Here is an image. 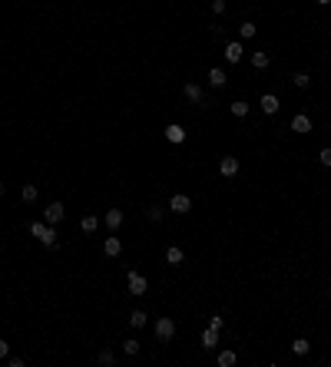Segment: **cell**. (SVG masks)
<instances>
[{"instance_id": "cell-1", "label": "cell", "mask_w": 331, "mask_h": 367, "mask_svg": "<svg viewBox=\"0 0 331 367\" xmlns=\"http://www.w3.org/2000/svg\"><path fill=\"white\" fill-rule=\"evenodd\" d=\"M126 285H129V294H136V298H143L146 294V288H149V281L139 271H129L126 275Z\"/></svg>"}, {"instance_id": "cell-2", "label": "cell", "mask_w": 331, "mask_h": 367, "mask_svg": "<svg viewBox=\"0 0 331 367\" xmlns=\"http://www.w3.org/2000/svg\"><path fill=\"white\" fill-rule=\"evenodd\" d=\"M156 337H159V341H172V337H176V321H172V318H159V321H156Z\"/></svg>"}, {"instance_id": "cell-3", "label": "cell", "mask_w": 331, "mask_h": 367, "mask_svg": "<svg viewBox=\"0 0 331 367\" xmlns=\"http://www.w3.org/2000/svg\"><path fill=\"white\" fill-rule=\"evenodd\" d=\"M63 215H66V212H63V205L60 202H50L47 208H43V222H47V225H60Z\"/></svg>"}, {"instance_id": "cell-4", "label": "cell", "mask_w": 331, "mask_h": 367, "mask_svg": "<svg viewBox=\"0 0 331 367\" xmlns=\"http://www.w3.org/2000/svg\"><path fill=\"white\" fill-rule=\"evenodd\" d=\"M189 208H192V199H189V195H182V192H179V195H172V202H169V212H176V215H185Z\"/></svg>"}, {"instance_id": "cell-5", "label": "cell", "mask_w": 331, "mask_h": 367, "mask_svg": "<svg viewBox=\"0 0 331 367\" xmlns=\"http://www.w3.org/2000/svg\"><path fill=\"white\" fill-rule=\"evenodd\" d=\"M292 129L298 132V136H308V132H312V119H308L305 112H295L292 116Z\"/></svg>"}, {"instance_id": "cell-6", "label": "cell", "mask_w": 331, "mask_h": 367, "mask_svg": "<svg viewBox=\"0 0 331 367\" xmlns=\"http://www.w3.org/2000/svg\"><path fill=\"white\" fill-rule=\"evenodd\" d=\"M166 139H169L172 146H179V143H185V129L179 126V123H169V126H166Z\"/></svg>"}, {"instance_id": "cell-7", "label": "cell", "mask_w": 331, "mask_h": 367, "mask_svg": "<svg viewBox=\"0 0 331 367\" xmlns=\"http://www.w3.org/2000/svg\"><path fill=\"white\" fill-rule=\"evenodd\" d=\"M242 53H245V47H242L239 40L225 43V60H229V63H242Z\"/></svg>"}, {"instance_id": "cell-8", "label": "cell", "mask_w": 331, "mask_h": 367, "mask_svg": "<svg viewBox=\"0 0 331 367\" xmlns=\"http://www.w3.org/2000/svg\"><path fill=\"white\" fill-rule=\"evenodd\" d=\"M182 93H185V99H189V103H202V99H205V93H202V86H199V83H185Z\"/></svg>"}, {"instance_id": "cell-9", "label": "cell", "mask_w": 331, "mask_h": 367, "mask_svg": "<svg viewBox=\"0 0 331 367\" xmlns=\"http://www.w3.org/2000/svg\"><path fill=\"white\" fill-rule=\"evenodd\" d=\"M219 172L225 176V179H232V176L239 172V159H232V156H225V159H219Z\"/></svg>"}, {"instance_id": "cell-10", "label": "cell", "mask_w": 331, "mask_h": 367, "mask_svg": "<svg viewBox=\"0 0 331 367\" xmlns=\"http://www.w3.org/2000/svg\"><path fill=\"white\" fill-rule=\"evenodd\" d=\"M103 222H106V228H110V232H116V228L123 225V212H119V208H110V212L103 215Z\"/></svg>"}, {"instance_id": "cell-11", "label": "cell", "mask_w": 331, "mask_h": 367, "mask_svg": "<svg viewBox=\"0 0 331 367\" xmlns=\"http://www.w3.org/2000/svg\"><path fill=\"white\" fill-rule=\"evenodd\" d=\"M262 110L268 112V116H275L278 112V96L275 93H262Z\"/></svg>"}, {"instance_id": "cell-12", "label": "cell", "mask_w": 331, "mask_h": 367, "mask_svg": "<svg viewBox=\"0 0 331 367\" xmlns=\"http://www.w3.org/2000/svg\"><path fill=\"white\" fill-rule=\"evenodd\" d=\"M209 83H212L215 90H222V86L229 83V76H225V70H219V66H212V70H209Z\"/></svg>"}, {"instance_id": "cell-13", "label": "cell", "mask_w": 331, "mask_h": 367, "mask_svg": "<svg viewBox=\"0 0 331 367\" xmlns=\"http://www.w3.org/2000/svg\"><path fill=\"white\" fill-rule=\"evenodd\" d=\"M103 252H106V255H110V258H116V255H119V252H123V241L116 239V235H110V239L103 241Z\"/></svg>"}, {"instance_id": "cell-14", "label": "cell", "mask_w": 331, "mask_h": 367, "mask_svg": "<svg viewBox=\"0 0 331 367\" xmlns=\"http://www.w3.org/2000/svg\"><path fill=\"white\" fill-rule=\"evenodd\" d=\"M166 261H169V265H182V261H185L182 248H176V245H169V248H166Z\"/></svg>"}, {"instance_id": "cell-15", "label": "cell", "mask_w": 331, "mask_h": 367, "mask_svg": "<svg viewBox=\"0 0 331 367\" xmlns=\"http://www.w3.org/2000/svg\"><path fill=\"white\" fill-rule=\"evenodd\" d=\"M268 63H272V56L265 53V50H255V53H252V66H255V70H265Z\"/></svg>"}, {"instance_id": "cell-16", "label": "cell", "mask_w": 331, "mask_h": 367, "mask_svg": "<svg viewBox=\"0 0 331 367\" xmlns=\"http://www.w3.org/2000/svg\"><path fill=\"white\" fill-rule=\"evenodd\" d=\"M219 344V331L215 328H205L202 331V348H215Z\"/></svg>"}, {"instance_id": "cell-17", "label": "cell", "mask_w": 331, "mask_h": 367, "mask_svg": "<svg viewBox=\"0 0 331 367\" xmlns=\"http://www.w3.org/2000/svg\"><path fill=\"white\" fill-rule=\"evenodd\" d=\"M80 228L90 235V232H96V228H99V219H96V215H83V219H80Z\"/></svg>"}, {"instance_id": "cell-18", "label": "cell", "mask_w": 331, "mask_h": 367, "mask_svg": "<svg viewBox=\"0 0 331 367\" xmlns=\"http://www.w3.org/2000/svg\"><path fill=\"white\" fill-rule=\"evenodd\" d=\"M146 321H149V314H146V311H139V308L129 314V324H132V328H146Z\"/></svg>"}, {"instance_id": "cell-19", "label": "cell", "mask_w": 331, "mask_h": 367, "mask_svg": "<svg viewBox=\"0 0 331 367\" xmlns=\"http://www.w3.org/2000/svg\"><path fill=\"white\" fill-rule=\"evenodd\" d=\"M47 228H50V225H47L43 219H33V222H30V235H33V239H43V232H47Z\"/></svg>"}, {"instance_id": "cell-20", "label": "cell", "mask_w": 331, "mask_h": 367, "mask_svg": "<svg viewBox=\"0 0 331 367\" xmlns=\"http://www.w3.org/2000/svg\"><path fill=\"white\" fill-rule=\"evenodd\" d=\"M292 351H295V354H298V357H305V354H308V351H312V344H308V341H305V337H295V344H292Z\"/></svg>"}, {"instance_id": "cell-21", "label": "cell", "mask_w": 331, "mask_h": 367, "mask_svg": "<svg viewBox=\"0 0 331 367\" xmlns=\"http://www.w3.org/2000/svg\"><path fill=\"white\" fill-rule=\"evenodd\" d=\"M37 185H23V189H20V199H23V202H37Z\"/></svg>"}, {"instance_id": "cell-22", "label": "cell", "mask_w": 331, "mask_h": 367, "mask_svg": "<svg viewBox=\"0 0 331 367\" xmlns=\"http://www.w3.org/2000/svg\"><path fill=\"white\" fill-rule=\"evenodd\" d=\"M235 361H239V357H235V351H219V367H232Z\"/></svg>"}, {"instance_id": "cell-23", "label": "cell", "mask_w": 331, "mask_h": 367, "mask_svg": "<svg viewBox=\"0 0 331 367\" xmlns=\"http://www.w3.org/2000/svg\"><path fill=\"white\" fill-rule=\"evenodd\" d=\"M229 110H232V116H239V119H242V116H248V103H245V99H235Z\"/></svg>"}, {"instance_id": "cell-24", "label": "cell", "mask_w": 331, "mask_h": 367, "mask_svg": "<svg viewBox=\"0 0 331 367\" xmlns=\"http://www.w3.org/2000/svg\"><path fill=\"white\" fill-rule=\"evenodd\" d=\"M292 83L298 86V90H308V86H312V76H308V73H295Z\"/></svg>"}, {"instance_id": "cell-25", "label": "cell", "mask_w": 331, "mask_h": 367, "mask_svg": "<svg viewBox=\"0 0 331 367\" xmlns=\"http://www.w3.org/2000/svg\"><path fill=\"white\" fill-rule=\"evenodd\" d=\"M96 361H99L103 367H110V364H116V354H113L110 348H103V351H99V357H96Z\"/></svg>"}, {"instance_id": "cell-26", "label": "cell", "mask_w": 331, "mask_h": 367, "mask_svg": "<svg viewBox=\"0 0 331 367\" xmlns=\"http://www.w3.org/2000/svg\"><path fill=\"white\" fill-rule=\"evenodd\" d=\"M239 37L242 40H252V37H255V23H248V20H245V23L239 27Z\"/></svg>"}, {"instance_id": "cell-27", "label": "cell", "mask_w": 331, "mask_h": 367, "mask_svg": "<svg viewBox=\"0 0 331 367\" xmlns=\"http://www.w3.org/2000/svg\"><path fill=\"white\" fill-rule=\"evenodd\" d=\"M146 215H149V222H163L166 208H163V205H149V212H146Z\"/></svg>"}, {"instance_id": "cell-28", "label": "cell", "mask_w": 331, "mask_h": 367, "mask_svg": "<svg viewBox=\"0 0 331 367\" xmlns=\"http://www.w3.org/2000/svg\"><path fill=\"white\" fill-rule=\"evenodd\" d=\"M123 351H126L129 357H136V354H139V341H136V337H129V341H123Z\"/></svg>"}, {"instance_id": "cell-29", "label": "cell", "mask_w": 331, "mask_h": 367, "mask_svg": "<svg viewBox=\"0 0 331 367\" xmlns=\"http://www.w3.org/2000/svg\"><path fill=\"white\" fill-rule=\"evenodd\" d=\"M212 14H225V0H212Z\"/></svg>"}, {"instance_id": "cell-30", "label": "cell", "mask_w": 331, "mask_h": 367, "mask_svg": "<svg viewBox=\"0 0 331 367\" xmlns=\"http://www.w3.org/2000/svg\"><path fill=\"white\" fill-rule=\"evenodd\" d=\"M321 165H328L331 169V149H321Z\"/></svg>"}, {"instance_id": "cell-31", "label": "cell", "mask_w": 331, "mask_h": 367, "mask_svg": "<svg viewBox=\"0 0 331 367\" xmlns=\"http://www.w3.org/2000/svg\"><path fill=\"white\" fill-rule=\"evenodd\" d=\"M7 354H10V344H7V341H3V337H0V361H3V357H7Z\"/></svg>"}, {"instance_id": "cell-32", "label": "cell", "mask_w": 331, "mask_h": 367, "mask_svg": "<svg viewBox=\"0 0 331 367\" xmlns=\"http://www.w3.org/2000/svg\"><path fill=\"white\" fill-rule=\"evenodd\" d=\"M318 3H325V7H328V3H331V0H318Z\"/></svg>"}, {"instance_id": "cell-33", "label": "cell", "mask_w": 331, "mask_h": 367, "mask_svg": "<svg viewBox=\"0 0 331 367\" xmlns=\"http://www.w3.org/2000/svg\"><path fill=\"white\" fill-rule=\"evenodd\" d=\"M0 195H3V182H0Z\"/></svg>"}, {"instance_id": "cell-34", "label": "cell", "mask_w": 331, "mask_h": 367, "mask_svg": "<svg viewBox=\"0 0 331 367\" xmlns=\"http://www.w3.org/2000/svg\"><path fill=\"white\" fill-rule=\"evenodd\" d=\"M328 298H331V291H328Z\"/></svg>"}]
</instances>
